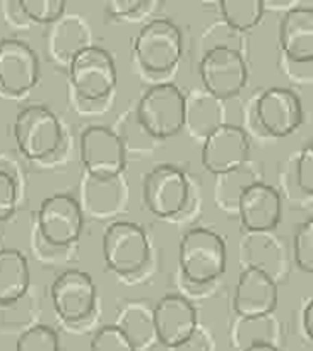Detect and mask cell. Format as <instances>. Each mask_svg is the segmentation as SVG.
Wrapping results in <instances>:
<instances>
[{"label":"cell","instance_id":"1","mask_svg":"<svg viewBox=\"0 0 313 351\" xmlns=\"http://www.w3.org/2000/svg\"><path fill=\"white\" fill-rule=\"evenodd\" d=\"M228 264L226 242L209 228H192L178 245L180 280L194 287H212L225 274Z\"/></svg>","mask_w":313,"mask_h":351},{"label":"cell","instance_id":"2","mask_svg":"<svg viewBox=\"0 0 313 351\" xmlns=\"http://www.w3.org/2000/svg\"><path fill=\"white\" fill-rule=\"evenodd\" d=\"M184 53V36L173 21L158 17L149 21L132 40V55L140 71L164 75L173 71Z\"/></svg>","mask_w":313,"mask_h":351},{"label":"cell","instance_id":"3","mask_svg":"<svg viewBox=\"0 0 313 351\" xmlns=\"http://www.w3.org/2000/svg\"><path fill=\"white\" fill-rule=\"evenodd\" d=\"M185 103L187 96L177 84L158 82L140 96L136 119L151 139L166 141L185 127Z\"/></svg>","mask_w":313,"mask_h":351},{"label":"cell","instance_id":"4","mask_svg":"<svg viewBox=\"0 0 313 351\" xmlns=\"http://www.w3.org/2000/svg\"><path fill=\"white\" fill-rule=\"evenodd\" d=\"M106 267L120 278L139 274L151 259V242L146 230L132 221H112L101 239Z\"/></svg>","mask_w":313,"mask_h":351},{"label":"cell","instance_id":"5","mask_svg":"<svg viewBox=\"0 0 313 351\" xmlns=\"http://www.w3.org/2000/svg\"><path fill=\"white\" fill-rule=\"evenodd\" d=\"M72 91L82 103H98L110 98L116 88L118 74L112 53L105 48L91 47L79 51L68 64Z\"/></svg>","mask_w":313,"mask_h":351},{"label":"cell","instance_id":"6","mask_svg":"<svg viewBox=\"0 0 313 351\" xmlns=\"http://www.w3.org/2000/svg\"><path fill=\"white\" fill-rule=\"evenodd\" d=\"M14 139L23 156L41 161L57 153L64 130L58 117L48 106L29 105L14 120Z\"/></svg>","mask_w":313,"mask_h":351},{"label":"cell","instance_id":"7","mask_svg":"<svg viewBox=\"0 0 313 351\" xmlns=\"http://www.w3.org/2000/svg\"><path fill=\"white\" fill-rule=\"evenodd\" d=\"M79 158L84 175L96 180H115L125 170L127 149L113 129L89 125L79 136Z\"/></svg>","mask_w":313,"mask_h":351},{"label":"cell","instance_id":"8","mask_svg":"<svg viewBox=\"0 0 313 351\" xmlns=\"http://www.w3.org/2000/svg\"><path fill=\"white\" fill-rule=\"evenodd\" d=\"M84 223L86 215L81 202L68 194L50 195L38 209V235L51 249L68 250L74 247L81 239Z\"/></svg>","mask_w":313,"mask_h":351},{"label":"cell","instance_id":"9","mask_svg":"<svg viewBox=\"0 0 313 351\" xmlns=\"http://www.w3.org/2000/svg\"><path fill=\"white\" fill-rule=\"evenodd\" d=\"M199 75L204 91L219 101H226L243 91L249 81V67L236 48L216 45L209 48L199 62Z\"/></svg>","mask_w":313,"mask_h":351},{"label":"cell","instance_id":"10","mask_svg":"<svg viewBox=\"0 0 313 351\" xmlns=\"http://www.w3.org/2000/svg\"><path fill=\"white\" fill-rule=\"evenodd\" d=\"M146 208L163 219L178 218L190 202V182L184 170L161 163L147 171L142 184Z\"/></svg>","mask_w":313,"mask_h":351},{"label":"cell","instance_id":"11","mask_svg":"<svg viewBox=\"0 0 313 351\" xmlns=\"http://www.w3.org/2000/svg\"><path fill=\"white\" fill-rule=\"evenodd\" d=\"M53 311L65 324L81 326L92 317L98 302V288L89 273L67 269L58 274L50 287Z\"/></svg>","mask_w":313,"mask_h":351},{"label":"cell","instance_id":"12","mask_svg":"<svg viewBox=\"0 0 313 351\" xmlns=\"http://www.w3.org/2000/svg\"><path fill=\"white\" fill-rule=\"evenodd\" d=\"M250 158L249 134L238 125L225 123L209 134L202 144V167L216 177L236 173Z\"/></svg>","mask_w":313,"mask_h":351},{"label":"cell","instance_id":"13","mask_svg":"<svg viewBox=\"0 0 313 351\" xmlns=\"http://www.w3.org/2000/svg\"><path fill=\"white\" fill-rule=\"evenodd\" d=\"M255 117L271 137H288L303 123V103L288 88H269L257 98Z\"/></svg>","mask_w":313,"mask_h":351},{"label":"cell","instance_id":"14","mask_svg":"<svg viewBox=\"0 0 313 351\" xmlns=\"http://www.w3.org/2000/svg\"><path fill=\"white\" fill-rule=\"evenodd\" d=\"M40 79V58L23 40H0V91L10 96H23Z\"/></svg>","mask_w":313,"mask_h":351},{"label":"cell","instance_id":"15","mask_svg":"<svg viewBox=\"0 0 313 351\" xmlns=\"http://www.w3.org/2000/svg\"><path fill=\"white\" fill-rule=\"evenodd\" d=\"M236 213L249 233L274 232L283 216V201L273 185L250 182L236 201Z\"/></svg>","mask_w":313,"mask_h":351},{"label":"cell","instance_id":"16","mask_svg":"<svg viewBox=\"0 0 313 351\" xmlns=\"http://www.w3.org/2000/svg\"><path fill=\"white\" fill-rule=\"evenodd\" d=\"M279 300L277 281L255 267H243L233 295L236 317L250 319L274 314Z\"/></svg>","mask_w":313,"mask_h":351},{"label":"cell","instance_id":"17","mask_svg":"<svg viewBox=\"0 0 313 351\" xmlns=\"http://www.w3.org/2000/svg\"><path fill=\"white\" fill-rule=\"evenodd\" d=\"M158 345L173 348L199 328L197 308L184 295H164L153 307Z\"/></svg>","mask_w":313,"mask_h":351},{"label":"cell","instance_id":"18","mask_svg":"<svg viewBox=\"0 0 313 351\" xmlns=\"http://www.w3.org/2000/svg\"><path fill=\"white\" fill-rule=\"evenodd\" d=\"M279 50L290 64L313 62V9L298 2L283 14L279 23Z\"/></svg>","mask_w":313,"mask_h":351},{"label":"cell","instance_id":"19","mask_svg":"<svg viewBox=\"0 0 313 351\" xmlns=\"http://www.w3.org/2000/svg\"><path fill=\"white\" fill-rule=\"evenodd\" d=\"M113 324L125 335L136 351H149L154 345H158L153 307L146 302H123L116 312V321Z\"/></svg>","mask_w":313,"mask_h":351},{"label":"cell","instance_id":"20","mask_svg":"<svg viewBox=\"0 0 313 351\" xmlns=\"http://www.w3.org/2000/svg\"><path fill=\"white\" fill-rule=\"evenodd\" d=\"M225 101L208 91H192L185 103V127L190 136L204 141L209 134L225 125Z\"/></svg>","mask_w":313,"mask_h":351},{"label":"cell","instance_id":"21","mask_svg":"<svg viewBox=\"0 0 313 351\" xmlns=\"http://www.w3.org/2000/svg\"><path fill=\"white\" fill-rule=\"evenodd\" d=\"M48 47L51 57L68 67L79 51L91 47V31L88 23L79 16H64L51 27Z\"/></svg>","mask_w":313,"mask_h":351},{"label":"cell","instance_id":"22","mask_svg":"<svg viewBox=\"0 0 313 351\" xmlns=\"http://www.w3.org/2000/svg\"><path fill=\"white\" fill-rule=\"evenodd\" d=\"M125 202V187L122 180H96L84 175L82 180V202L84 215L108 218L118 213Z\"/></svg>","mask_w":313,"mask_h":351},{"label":"cell","instance_id":"23","mask_svg":"<svg viewBox=\"0 0 313 351\" xmlns=\"http://www.w3.org/2000/svg\"><path fill=\"white\" fill-rule=\"evenodd\" d=\"M31 287L27 257L16 249H0V305L23 300Z\"/></svg>","mask_w":313,"mask_h":351},{"label":"cell","instance_id":"24","mask_svg":"<svg viewBox=\"0 0 313 351\" xmlns=\"http://www.w3.org/2000/svg\"><path fill=\"white\" fill-rule=\"evenodd\" d=\"M283 326L274 314L262 317H236L231 326V346L243 351L253 345H273L281 348Z\"/></svg>","mask_w":313,"mask_h":351},{"label":"cell","instance_id":"25","mask_svg":"<svg viewBox=\"0 0 313 351\" xmlns=\"http://www.w3.org/2000/svg\"><path fill=\"white\" fill-rule=\"evenodd\" d=\"M218 9L226 26L238 33L252 31L262 23L266 14V7L260 0H221Z\"/></svg>","mask_w":313,"mask_h":351},{"label":"cell","instance_id":"26","mask_svg":"<svg viewBox=\"0 0 313 351\" xmlns=\"http://www.w3.org/2000/svg\"><path fill=\"white\" fill-rule=\"evenodd\" d=\"M16 351H60V338L51 326L34 324L21 332Z\"/></svg>","mask_w":313,"mask_h":351},{"label":"cell","instance_id":"27","mask_svg":"<svg viewBox=\"0 0 313 351\" xmlns=\"http://www.w3.org/2000/svg\"><path fill=\"white\" fill-rule=\"evenodd\" d=\"M24 16L29 23L55 24L65 16L67 2L64 0H19Z\"/></svg>","mask_w":313,"mask_h":351},{"label":"cell","instance_id":"28","mask_svg":"<svg viewBox=\"0 0 313 351\" xmlns=\"http://www.w3.org/2000/svg\"><path fill=\"white\" fill-rule=\"evenodd\" d=\"M293 259L298 269L313 274V218H308L295 230Z\"/></svg>","mask_w":313,"mask_h":351},{"label":"cell","instance_id":"29","mask_svg":"<svg viewBox=\"0 0 313 351\" xmlns=\"http://www.w3.org/2000/svg\"><path fill=\"white\" fill-rule=\"evenodd\" d=\"M89 351H136L115 324H106L92 335Z\"/></svg>","mask_w":313,"mask_h":351},{"label":"cell","instance_id":"30","mask_svg":"<svg viewBox=\"0 0 313 351\" xmlns=\"http://www.w3.org/2000/svg\"><path fill=\"white\" fill-rule=\"evenodd\" d=\"M19 184L9 170L0 168V221H7L16 213Z\"/></svg>","mask_w":313,"mask_h":351},{"label":"cell","instance_id":"31","mask_svg":"<svg viewBox=\"0 0 313 351\" xmlns=\"http://www.w3.org/2000/svg\"><path fill=\"white\" fill-rule=\"evenodd\" d=\"M153 7H156V3L147 0H110L106 2L105 10L113 19H139Z\"/></svg>","mask_w":313,"mask_h":351},{"label":"cell","instance_id":"32","mask_svg":"<svg viewBox=\"0 0 313 351\" xmlns=\"http://www.w3.org/2000/svg\"><path fill=\"white\" fill-rule=\"evenodd\" d=\"M295 177L300 191L307 195H313V143L307 144L298 154Z\"/></svg>","mask_w":313,"mask_h":351},{"label":"cell","instance_id":"33","mask_svg":"<svg viewBox=\"0 0 313 351\" xmlns=\"http://www.w3.org/2000/svg\"><path fill=\"white\" fill-rule=\"evenodd\" d=\"M214 338H212L211 332L205 328L199 326L194 331V335L188 336L185 341H181L180 345L173 346V348H168L166 351H214Z\"/></svg>","mask_w":313,"mask_h":351},{"label":"cell","instance_id":"34","mask_svg":"<svg viewBox=\"0 0 313 351\" xmlns=\"http://www.w3.org/2000/svg\"><path fill=\"white\" fill-rule=\"evenodd\" d=\"M301 329L308 341L313 345V297L305 304L303 311H301Z\"/></svg>","mask_w":313,"mask_h":351},{"label":"cell","instance_id":"35","mask_svg":"<svg viewBox=\"0 0 313 351\" xmlns=\"http://www.w3.org/2000/svg\"><path fill=\"white\" fill-rule=\"evenodd\" d=\"M243 351H281V348H277V346H273V345H253Z\"/></svg>","mask_w":313,"mask_h":351}]
</instances>
